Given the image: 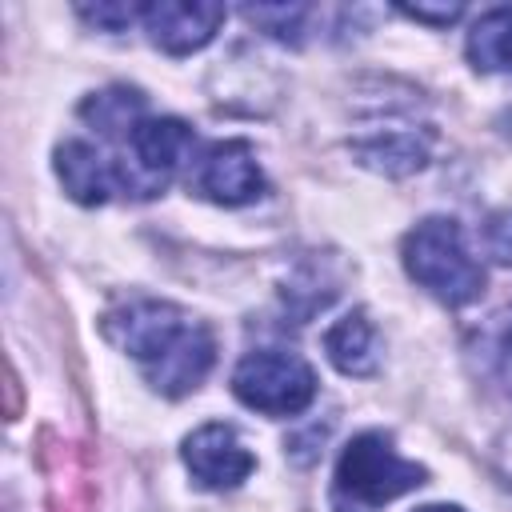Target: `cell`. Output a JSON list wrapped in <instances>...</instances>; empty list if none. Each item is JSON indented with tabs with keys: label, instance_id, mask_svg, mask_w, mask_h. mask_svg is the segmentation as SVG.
I'll return each mask as SVG.
<instances>
[{
	"label": "cell",
	"instance_id": "cell-6",
	"mask_svg": "<svg viewBox=\"0 0 512 512\" xmlns=\"http://www.w3.org/2000/svg\"><path fill=\"white\" fill-rule=\"evenodd\" d=\"M128 148H132V160H136V196H152L168 184V176L184 160H192L196 136L176 116H148L128 136Z\"/></svg>",
	"mask_w": 512,
	"mask_h": 512
},
{
	"label": "cell",
	"instance_id": "cell-2",
	"mask_svg": "<svg viewBox=\"0 0 512 512\" xmlns=\"http://www.w3.org/2000/svg\"><path fill=\"white\" fill-rule=\"evenodd\" d=\"M428 472L404 460L384 432H360L336 460L332 472V512H380L396 496L420 488Z\"/></svg>",
	"mask_w": 512,
	"mask_h": 512
},
{
	"label": "cell",
	"instance_id": "cell-19",
	"mask_svg": "<svg viewBox=\"0 0 512 512\" xmlns=\"http://www.w3.org/2000/svg\"><path fill=\"white\" fill-rule=\"evenodd\" d=\"M416 512H464V508H456V504H424Z\"/></svg>",
	"mask_w": 512,
	"mask_h": 512
},
{
	"label": "cell",
	"instance_id": "cell-12",
	"mask_svg": "<svg viewBox=\"0 0 512 512\" xmlns=\"http://www.w3.org/2000/svg\"><path fill=\"white\" fill-rule=\"evenodd\" d=\"M80 116H84L100 136H124V140L140 128V120H148V116H144V96H140L136 88H124V84H112V88L88 96V100L80 104Z\"/></svg>",
	"mask_w": 512,
	"mask_h": 512
},
{
	"label": "cell",
	"instance_id": "cell-7",
	"mask_svg": "<svg viewBox=\"0 0 512 512\" xmlns=\"http://www.w3.org/2000/svg\"><path fill=\"white\" fill-rule=\"evenodd\" d=\"M140 20L156 48H164L168 56H188L220 32L224 8L204 0H156L140 8Z\"/></svg>",
	"mask_w": 512,
	"mask_h": 512
},
{
	"label": "cell",
	"instance_id": "cell-4",
	"mask_svg": "<svg viewBox=\"0 0 512 512\" xmlns=\"http://www.w3.org/2000/svg\"><path fill=\"white\" fill-rule=\"evenodd\" d=\"M232 392L240 404L264 416H292L304 412L316 396V372L296 352L260 348L248 352L232 372Z\"/></svg>",
	"mask_w": 512,
	"mask_h": 512
},
{
	"label": "cell",
	"instance_id": "cell-9",
	"mask_svg": "<svg viewBox=\"0 0 512 512\" xmlns=\"http://www.w3.org/2000/svg\"><path fill=\"white\" fill-rule=\"evenodd\" d=\"M56 176L76 204H104L112 192H128L124 164H116L88 140L56 144Z\"/></svg>",
	"mask_w": 512,
	"mask_h": 512
},
{
	"label": "cell",
	"instance_id": "cell-10",
	"mask_svg": "<svg viewBox=\"0 0 512 512\" xmlns=\"http://www.w3.org/2000/svg\"><path fill=\"white\" fill-rule=\"evenodd\" d=\"M324 352H328V360H332L344 376H368V372H376L380 352H376V328H372V320H368L360 308L348 312L344 320H336V324L328 328Z\"/></svg>",
	"mask_w": 512,
	"mask_h": 512
},
{
	"label": "cell",
	"instance_id": "cell-5",
	"mask_svg": "<svg viewBox=\"0 0 512 512\" xmlns=\"http://www.w3.org/2000/svg\"><path fill=\"white\" fill-rule=\"evenodd\" d=\"M188 184L196 196H204L212 204L240 208L264 192V172L256 164V152L244 140H216L196 156Z\"/></svg>",
	"mask_w": 512,
	"mask_h": 512
},
{
	"label": "cell",
	"instance_id": "cell-8",
	"mask_svg": "<svg viewBox=\"0 0 512 512\" xmlns=\"http://www.w3.org/2000/svg\"><path fill=\"white\" fill-rule=\"evenodd\" d=\"M184 464L204 488H236L256 468L252 452L228 424H204L184 440Z\"/></svg>",
	"mask_w": 512,
	"mask_h": 512
},
{
	"label": "cell",
	"instance_id": "cell-1",
	"mask_svg": "<svg viewBox=\"0 0 512 512\" xmlns=\"http://www.w3.org/2000/svg\"><path fill=\"white\" fill-rule=\"evenodd\" d=\"M104 332L144 368L148 384L164 396L192 392L216 360L212 332L168 300H136L112 312L104 320Z\"/></svg>",
	"mask_w": 512,
	"mask_h": 512
},
{
	"label": "cell",
	"instance_id": "cell-17",
	"mask_svg": "<svg viewBox=\"0 0 512 512\" xmlns=\"http://www.w3.org/2000/svg\"><path fill=\"white\" fill-rule=\"evenodd\" d=\"M80 16L88 20V24H96V28H108V32H120L124 24H132L136 16H140V8H132V4H80Z\"/></svg>",
	"mask_w": 512,
	"mask_h": 512
},
{
	"label": "cell",
	"instance_id": "cell-11",
	"mask_svg": "<svg viewBox=\"0 0 512 512\" xmlns=\"http://www.w3.org/2000/svg\"><path fill=\"white\" fill-rule=\"evenodd\" d=\"M356 156L376 168V172H388V176H404V172H416L424 168L428 160V140L416 136V128H384V132H372L364 140L352 144Z\"/></svg>",
	"mask_w": 512,
	"mask_h": 512
},
{
	"label": "cell",
	"instance_id": "cell-14",
	"mask_svg": "<svg viewBox=\"0 0 512 512\" xmlns=\"http://www.w3.org/2000/svg\"><path fill=\"white\" fill-rule=\"evenodd\" d=\"M484 352H488V368L492 376L512 392V312H500L492 320V328L484 332Z\"/></svg>",
	"mask_w": 512,
	"mask_h": 512
},
{
	"label": "cell",
	"instance_id": "cell-18",
	"mask_svg": "<svg viewBox=\"0 0 512 512\" xmlns=\"http://www.w3.org/2000/svg\"><path fill=\"white\" fill-rule=\"evenodd\" d=\"M400 12L412 16V20H420V24L444 28V24H452V20L464 12V4H400Z\"/></svg>",
	"mask_w": 512,
	"mask_h": 512
},
{
	"label": "cell",
	"instance_id": "cell-15",
	"mask_svg": "<svg viewBox=\"0 0 512 512\" xmlns=\"http://www.w3.org/2000/svg\"><path fill=\"white\" fill-rule=\"evenodd\" d=\"M244 16L252 24H260L264 32H272L276 40H296L300 20L308 16V8L304 4H256V8H244Z\"/></svg>",
	"mask_w": 512,
	"mask_h": 512
},
{
	"label": "cell",
	"instance_id": "cell-16",
	"mask_svg": "<svg viewBox=\"0 0 512 512\" xmlns=\"http://www.w3.org/2000/svg\"><path fill=\"white\" fill-rule=\"evenodd\" d=\"M484 244H488V252H492L500 264H512V208L488 216V224H484Z\"/></svg>",
	"mask_w": 512,
	"mask_h": 512
},
{
	"label": "cell",
	"instance_id": "cell-3",
	"mask_svg": "<svg viewBox=\"0 0 512 512\" xmlns=\"http://www.w3.org/2000/svg\"><path fill=\"white\" fill-rule=\"evenodd\" d=\"M404 268L408 276L432 292L440 304L460 308L484 292V268L468 256L464 232L448 216H428L404 236Z\"/></svg>",
	"mask_w": 512,
	"mask_h": 512
},
{
	"label": "cell",
	"instance_id": "cell-13",
	"mask_svg": "<svg viewBox=\"0 0 512 512\" xmlns=\"http://www.w3.org/2000/svg\"><path fill=\"white\" fill-rule=\"evenodd\" d=\"M468 60L480 72L512 76V8H488L468 32Z\"/></svg>",
	"mask_w": 512,
	"mask_h": 512
}]
</instances>
